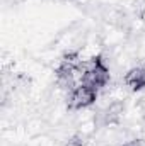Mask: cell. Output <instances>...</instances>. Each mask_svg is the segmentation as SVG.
<instances>
[{
	"label": "cell",
	"instance_id": "cell-2",
	"mask_svg": "<svg viewBox=\"0 0 145 146\" xmlns=\"http://www.w3.org/2000/svg\"><path fill=\"white\" fill-rule=\"evenodd\" d=\"M97 95H99L97 88H94V87H91L87 83H77L67 95L68 107L70 109H77V110L87 109L97 100Z\"/></svg>",
	"mask_w": 145,
	"mask_h": 146
},
{
	"label": "cell",
	"instance_id": "cell-1",
	"mask_svg": "<svg viewBox=\"0 0 145 146\" xmlns=\"http://www.w3.org/2000/svg\"><path fill=\"white\" fill-rule=\"evenodd\" d=\"M109 82V66L101 56H92L85 60L80 66L79 83H87L97 90L104 88Z\"/></svg>",
	"mask_w": 145,
	"mask_h": 146
},
{
	"label": "cell",
	"instance_id": "cell-4",
	"mask_svg": "<svg viewBox=\"0 0 145 146\" xmlns=\"http://www.w3.org/2000/svg\"><path fill=\"white\" fill-rule=\"evenodd\" d=\"M123 146H142V141H128V143H125Z\"/></svg>",
	"mask_w": 145,
	"mask_h": 146
},
{
	"label": "cell",
	"instance_id": "cell-3",
	"mask_svg": "<svg viewBox=\"0 0 145 146\" xmlns=\"http://www.w3.org/2000/svg\"><path fill=\"white\" fill-rule=\"evenodd\" d=\"M125 85L133 92L145 88V66H135L128 70L125 75Z\"/></svg>",
	"mask_w": 145,
	"mask_h": 146
}]
</instances>
